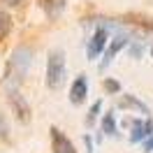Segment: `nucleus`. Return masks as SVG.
<instances>
[{"mask_svg":"<svg viewBox=\"0 0 153 153\" xmlns=\"http://www.w3.org/2000/svg\"><path fill=\"white\" fill-rule=\"evenodd\" d=\"M121 107H132V109H139L142 114H149V109H146V105H142L139 100H134V97H123V102H121Z\"/></svg>","mask_w":153,"mask_h":153,"instance_id":"9b49d317","label":"nucleus"},{"mask_svg":"<svg viewBox=\"0 0 153 153\" xmlns=\"http://www.w3.org/2000/svg\"><path fill=\"white\" fill-rule=\"evenodd\" d=\"M10 28H12V19H10V14L5 10H0V39L5 37L7 33H10Z\"/></svg>","mask_w":153,"mask_h":153,"instance_id":"9d476101","label":"nucleus"},{"mask_svg":"<svg viewBox=\"0 0 153 153\" xmlns=\"http://www.w3.org/2000/svg\"><path fill=\"white\" fill-rule=\"evenodd\" d=\"M39 7L47 12V16L56 19L58 14L63 12V7H65V0H39Z\"/></svg>","mask_w":153,"mask_h":153,"instance_id":"1a4fd4ad","label":"nucleus"},{"mask_svg":"<svg viewBox=\"0 0 153 153\" xmlns=\"http://www.w3.org/2000/svg\"><path fill=\"white\" fill-rule=\"evenodd\" d=\"M2 2H5V5H10V7H16V5H21L23 0H2Z\"/></svg>","mask_w":153,"mask_h":153,"instance_id":"dca6fc26","label":"nucleus"},{"mask_svg":"<svg viewBox=\"0 0 153 153\" xmlns=\"http://www.w3.org/2000/svg\"><path fill=\"white\" fill-rule=\"evenodd\" d=\"M51 146L53 153H76L74 144L67 139V134H63L58 128H51Z\"/></svg>","mask_w":153,"mask_h":153,"instance_id":"423d86ee","label":"nucleus"},{"mask_svg":"<svg viewBox=\"0 0 153 153\" xmlns=\"http://www.w3.org/2000/svg\"><path fill=\"white\" fill-rule=\"evenodd\" d=\"M128 44V35H116V39H111V44H109V49H107L105 53V60H102V67H107L111 60H114V56L121 51V49Z\"/></svg>","mask_w":153,"mask_h":153,"instance_id":"0eeeda50","label":"nucleus"},{"mask_svg":"<svg viewBox=\"0 0 153 153\" xmlns=\"http://www.w3.org/2000/svg\"><path fill=\"white\" fill-rule=\"evenodd\" d=\"M107 28H100L93 33V37L88 39V47H86V56H88V60H97V56L105 51V47H107Z\"/></svg>","mask_w":153,"mask_h":153,"instance_id":"7ed1b4c3","label":"nucleus"},{"mask_svg":"<svg viewBox=\"0 0 153 153\" xmlns=\"http://www.w3.org/2000/svg\"><path fill=\"white\" fill-rule=\"evenodd\" d=\"M10 102H12V107L16 109V116H19L21 121H28V105H26V100L19 95L16 88H12V91H10Z\"/></svg>","mask_w":153,"mask_h":153,"instance_id":"6e6552de","label":"nucleus"},{"mask_svg":"<svg viewBox=\"0 0 153 153\" xmlns=\"http://www.w3.org/2000/svg\"><path fill=\"white\" fill-rule=\"evenodd\" d=\"M105 88L109 91V93H116V91H121V84L114 81V79H107V81H105Z\"/></svg>","mask_w":153,"mask_h":153,"instance_id":"4468645a","label":"nucleus"},{"mask_svg":"<svg viewBox=\"0 0 153 153\" xmlns=\"http://www.w3.org/2000/svg\"><path fill=\"white\" fill-rule=\"evenodd\" d=\"M128 123L132 125V132H130V142H144L146 137L153 134V123L151 121H139V118H130Z\"/></svg>","mask_w":153,"mask_h":153,"instance_id":"20e7f679","label":"nucleus"},{"mask_svg":"<svg viewBox=\"0 0 153 153\" xmlns=\"http://www.w3.org/2000/svg\"><path fill=\"white\" fill-rule=\"evenodd\" d=\"M84 144H86V153H93V139H91V137H84Z\"/></svg>","mask_w":153,"mask_h":153,"instance_id":"2eb2a0df","label":"nucleus"},{"mask_svg":"<svg viewBox=\"0 0 153 153\" xmlns=\"http://www.w3.org/2000/svg\"><path fill=\"white\" fill-rule=\"evenodd\" d=\"M30 65H33V49L30 47H16L12 53L10 63H7V88H16V84L23 81V76L28 74Z\"/></svg>","mask_w":153,"mask_h":153,"instance_id":"f257e3e1","label":"nucleus"},{"mask_svg":"<svg viewBox=\"0 0 153 153\" xmlns=\"http://www.w3.org/2000/svg\"><path fill=\"white\" fill-rule=\"evenodd\" d=\"M102 130H105V134H116L114 114H105V118H102Z\"/></svg>","mask_w":153,"mask_h":153,"instance_id":"f8f14e48","label":"nucleus"},{"mask_svg":"<svg viewBox=\"0 0 153 153\" xmlns=\"http://www.w3.org/2000/svg\"><path fill=\"white\" fill-rule=\"evenodd\" d=\"M86 95H88V79H86V74H79L74 79L72 88H70V102L72 105H81L86 100Z\"/></svg>","mask_w":153,"mask_h":153,"instance_id":"39448f33","label":"nucleus"},{"mask_svg":"<svg viewBox=\"0 0 153 153\" xmlns=\"http://www.w3.org/2000/svg\"><path fill=\"white\" fill-rule=\"evenodd\" d=\"M65 81V53L60 49L49 51L47 58V86L49 88H60Z\"/></svg>","mask_w":153,"mask_h":153,"instance_id":"f03ea898","label":"nucleus"},{"mask_svg":"<svg viewBox=\"0 0 153 153\" xmlns=\"http://www.w3.org/2000/svg\"><path fill=\"white\" fill-rule=\"evenodd\" d=\"M100 109H102V100H97L95 105L91 107V114H88V118H86V123H88V125L95 123V118H97V114H100Z\"/></svg>","mask_w":153,"mask_h":153,"instance_id":"ddd939ff","label":"nucleus"},{"mask_svg":"<svg viewBox=\"0 0 153 153\" xmlns=\"http://www.w3.org/2000/svg\"><path fill=\"white\" fill-rule=\"evenodd\" d=\"M144 149H146V151H153V137H151V139H146V142H144Z\"/></svg>","mask_w":153,"mask_h":153,"instance_id":"f3484780","label":"nucleus"}]
</instances>
